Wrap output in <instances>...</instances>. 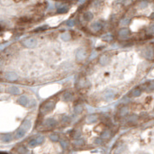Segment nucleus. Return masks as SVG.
Wrapping results in <instances>:
<instances>
[{"instance_id": "f257e3e1", "label": "nucleus", "mask_w": 154, "mask_h": 154, "mask_svg": "<svg viewBox=\"0 0 154 154\" xmlns=\"http://www.w3.org/2000/svg\"><path fill=\"white\" fill-rule=\"evenodd\" d=\"M54 107H55L54 102H53V101H49V102H45V103L43 104V107H42V109H41V112L43 113H49V112H51L54 109Z\"/></svg>"}, {"instance_id": "f03ea898", "label": "nucleus", "mask_w": 154, "mask_h": 154, "mask_svg": "<svg viewBox=\"0 0 154 154\" xmlns=\"http://www.w3.org/2000/svg\"><path fill=\"white\" fill-rule=\"evenodd\" d=\"M23 44L27 47H36V39L31 37V38H27V39L24 40L23 41Z\"/></svg>"}, {"instance_id": "7ed1b4c3", "label": "nucleus", "mask_w": 154, "mask_h": 154, "mask_svg": "<svg viewBox=\"0 0 154 154\" xmlns=\"http://www.w3.org/2000/svg\"><path fill=\"white\" fill-rule=\"evenodd\" d=\"M87 58V52L84 49H80L78 52L76 53V59L77 61H83L85 58Z\"/></svg>"}, {"instance_id": "20e7f679", "label": "nucleus", "mask_w": 154, "mask_h": 154, "mask_svg": "<svg viewBox=\"0 0 154 154\" xmlns=\"http://www.w3.org/2000/svg\"><path fill=\"white\" fill-rule=\"evenodd\" d=\"M129 36H130V32L127 28H122L119 32V36H120L121 39H127Z\"/></svg>"}, {"instance_id": "39448f33", "label": "nucleus", "mask_w": 154, "mask_h": 154, "mask_svg": "<svg viewBox=\"0 0 154 154\" xmlns=\"http://www.w3.org/2000/svg\"><path fill=\"white\" fill-rule=\"evenodd\" d=\"M5 78L8 80H10V81H13V80H17L18 76L15 74L14 72H12V71H10V72H7L5 74Z\"/></svg>"}, {"instance_id": "423d86ee", "label": "nucleus", "mask_w": 154, "mask_h": 154, "mask_svg": "<svg viewBox=\"0 0 154 154\" xmlns=\"http://www.w3.org/2000/svg\"><path fill=\"white\" fill-rule=\"evenodd\" d=\"M113 96H114V91L111 89H108L103 93V97L106 99H111L113 98Z\"/></svg>"}, {"instance_id": "0eeeda50", "label": "nucleus", "mask_w": 154, "mask_h": 154, "mask_svg": "<svg viewBox=\"0 0 154 154\" xmlns=\"http://www.w3.org/2000/svg\"><path fill=\"white\" fill-rule=\"evenodd\" d=\"M102 24L98 21H96V22H94L93 24H91V29H92L93 32H99V31L102 29Z\"/></svg>"}, {"instance_id": "6e6552de", "label": "nucleus", "mask_w": 154, "mask_h": 154, "mask_svg": "<svg viewBox=\"0 0 154 154\" xmlns=\"http://www.w3.org/2000/svg\"><path fill=\"white\" fill-rule=\"evenodd\" d=\"M45 124L46 126H47L48 128H54L55 125H56V121H55L54 119H47L45 121Z\"/></svg>"}, {"instance_id": "1a4fd4ad", "label": "nucleus", "mask_w": 154, "mask_h": 154, "mask_svg": "<svg viewBox=\"0 0 154 154\" xmlns=\"http://www.w3.org/2000/svg\"><path fill=\"white\" fill-rule=\"evenodd\" d=\"M99 62H100V64L102 65H107L109 62V58L107 55H102V56L100 57Z\"/></svg>"}, {"instance_id": "9d476101", "label": "nucleus", "mask_w": 154, "mask_h": 154, "mask_svg": "<svg viewBox=\"0 0 154 154\" xmlns=\"http://www.w3.org/2000/svg\"><path fill=\"white\" fill-rule=\"evenodd\" d=\"M18 102H19V103L21 104V105L24 106V107L28 105V99H27V98L25 96H21V98H19Z\"/></svg>"}, {"instance_id": "9b49d317", "label": "nucleus", "mask_w": 154, "mask_h": 154, "mask_svg": "<svg viewBox=\"0 0 154 154\" xmlns=\"http://www.w3.org/2000/svg\"><path fill=\"white\" fill-rule=\"evenodd\" d=\"M98 120V116L95 114H91L88 115L87 117V122L89 123V124H91V123H94Z\"/></svg>"}, {"instance_id": "f8f14e48", "label": "nucleus", "mask_w": 154, "mask_h": 154, "mask_svg": "<svg viewBox=\"0 0 154 154\" xmlns=\"http://www.w3.org/2000/svg\"><path fill=\"white\" fill-rule=\"evenodd\" d=\"M31 126H32V124H31L30 120H25L22 124V129H24L25 131H29L31 129Z\"/></svg>"}, {"instance_id": "ddd939ff", "label": "nucleus", "mask_w": 154, "mask_h": 154, "mask_svg": "<svg viewBox=\"0 0 154 154\" xmlns=\"http://www.w3.org/2000/svg\"><path fill=\"white\" fill-rule=\"evenodd\" d=\"M83 18L85 21H91V20L93 19V14L91 12H87L84 14Z\"/></svg>"}, {"instance_id": "4468645a", "label": "nucleus", "mask_w": 154, "mask_h": 154, "mask_svg": "<svg viewBox=\"0 0 154 154\" xmlns=\"http://www.w3.org/2000/svg\"><path fill=\"white\" fill-rule=\"evenodd\" d=\"M9 91H10V93H12V94H14V95H18L20 93V89L18 87H10Z\"/></svg>"}, {"instance_id": "2eb2a0df", "label": "nucleus", "mask_w": 154, "mask_h": 154, "mask_svg": "<svg viewBox=\"0 0 154 154\" xmlns=\"http://www.w3.org/2000/svg\"><path fill=\"white\" fill-rule=\"evenodd\" d=\"M70 38H71V36L69 32H65L61 35V39L63 40V41H69V40H70Z\"/></svg>"}, {"instance_id": "dca6fc26", "label": "nucleus", "mask_w": 154, "mask_h": 154, "mask_svg": "<svg viewBox=\"0 0 154 154\" xmlns=\"http://www.w3.org/2000/svg\"><path fill=\"white\" fill-rule=\"evenodd\" d=\"M69 10V8H68L67 6H62L60 7L59 9H58V10H57V12L58 13V14H65L67 11Z\"/></svg>"}, {"instance_id": "f3484780", "label": "nucleus", "mask_w": 154, "mask_h": 154, "mask_svg": "<svg viewBox=\"0 0 154 154\" xmlns=\"http://www.w3.org/2000/svg\"><path fill=\"white\" fill-rule=\"evenodd\" d=\"M128 114V108L127 107H123L122 109H120V115L122 117L125 116V115Z\"/></svg>"}, {"instance_id": "a211bd4d", "label": "nucleus", "mask_w": 154, "mask_h": 154, "mask_svg": "<svg viewBox=\"0 0 154 154\" xmlns=\"http://www.w3.org/2000/svg\"><path fill=\"white\" fill-rule=\"evenodd\" d=\"M25 131L24 129H19V131L16 133V137H17V138H21V137H23L24 135H25Z\"/></svg>"}, {"instance_id": "6ab92c4d", "label": "nucleus", "mask_w": 154, "mask_h": 154, "mask_svg": "<svg viewBox=\"0 0 154 154\" xmlns=\"http://www.w3.org/2000/svg\"><path fill=\"white\" fill-rule=\"evenodd\" d=\"M72 98H73L72 94H71L70 92H69V91H67V92H65V94H64V99H65V101H71Z\"/></svg>"}, {"instance_id": "aec40b11", "label": "nucleus", "mask_w": 154, "mask_h": 154, "mask_svg": "<svg viewBox=\"0 0 154 154\" xmlns=\"http://www.w3.org/2000/svg\"><path fill=\"white\" fill-rule=\"evenodd\" d=\"M2 140L5 142H9L12 140V136H11L10 135H3V137H2Z\"/></svg>"}, {"instance_id": "412c9836", "label": "nucleus", "mask_w": 154, "mask_h": 154, "mask_svg": "<svg viewBox=\"0 0 154 154\" xmlns=\"http://www.w3.org/2000/svg\"><path fill=\"white\" fill-rule=\"evenodd\" d=\"M80 135H81V133H80V131H76L74 132V134H73V137H74L75 139L80 138Z\"/></svg>"}, {"instance_id": "4be33fe9", "label": "nucleus", "mask_w": 154, "mask_h": 154, "mask_svg": "<svg viewBox=\"0 0 154 154\" xmlns=\"http://www.w3.org/2000/svg\"><path fill=\"white\" fill-rule=\"evenodd\" d=\"M49 136H50V139L53 142H58V136L57 135H55V134H51Z\"/></svg>"}, {"instance_id": "5701e85b", "label": "nucleus", "mask_w": 154, "mask_h": 154, "mask_svg": "<svg viewBox=\"0 0 154 154\" xmlns=\"http://www.w3.org/2000/svg\"><path fill=\"white\" fill-rule=\"evenodd\" d=\"M81 112H82V107L80 105H78L75 108V113H77V114H79V113H81Z\"/></svg>"}, {"instance_id": "b1692460", "label": "nucleus", "mask_w": 154, "mask_h": 154, "mask_svg": "<svg viewBox=\"0 0 154 154\" xmlns=\"http://www.w3.org/2000/svg\"><path fill=\"white\" fill-rule=\"evenodd\" d=\"M109 135H110L109 131H106L105 132H103V133L102 134V138H103V139H107V138H109Z\"/></svg>"}, {"instance_id": "393cba45", "label": "nucleus", "mask_w": 154, "mask_h": 154, "mask_svg": "<svg viewBox=\"0 0 154 154\" xmlns=\"http://www.w3.org/2000/svg\"><path fill=\"white\" fill-rule=\"evenodd\" d=\"M36 145H37V142H36V140H32L30 142H29V146H30L31 147H35Z\"/></svg>"}, {"instance_id": "a878e982", "label": "nucleus", "mask_w": 154, "mask_h": 154, "mask_svg": "<svg viewBox=\"0 0 154 154\" xmlns=\"http://www.w3.org/2000/svg\"><path fill=\"white\" fill-rule=\"evenodd\" d=\"M36 142H37V144H41V143H43L44 142V137L43 136H39L37 137V139H36Z\"/></svg>"}, {"instance_id": "bb28decb", "label": "nucleus", "mask_w": 154, "mask_h": 154, "mask_svg": "<svg viewBox=\"0 0 154 154\" xmlns=\"http://www.w3.org/2000/svg\"><path fill=\"white\" fill-rule=\"evenodd\" d=\"M112 36H110V35H107V36H103L102 37V40L103 41H111L112 40Z\"/></svg>"}, {"instance_id": "cd10ccee", "label": "nucleus", "mask_w": 154, "mask_h": 154, "mask_svg": "<svg viewBox=\"0 0 154 154\" xmlns=\"http://www.w3.org/2000/svg\"><path fill=\"white\" fill-rule=\"evenodd\" d=\"M66 25H67L68 26H70V27H72L73 25H75V22H74V21H67V22H66Z\"/></svg>"}, {"instance_id": "c85d7f7f", "label": "nucleus", "mask_w": 154, "mask_h": 154, "mask_svg": "<svg viewBox=\"0 0 154 154\" xmlns=\"http://www.w3.org/2000/svg\"><path fill=\"white\" fill-rule=\"evenodd\" d=\"M62 121H63L64 123H69V121H70V119H69L68 116H65L63 118V120H62Z\"/></svg>"}, {"instance_id": "c756f323", "label": "nucleus", "mask_w": 154, "mask_h": 154, "mask_svg": "<svg viewBox=\"0 0 154 154\" xmlns=\"http://www.w3.org/2000/svg\"><path fill=\"white\" fill-rule=\"evenodd\" d=\"M60 144H61V146H63V148H65V149L68 146V143H67V142H65V141H62V142H60Z\"/></svg>"}, {"instance_id": "7c9ffc66", "label": "nucleus", "mask_w": 154, "mask_h": 154, "mask_svg": "<svg viewBox=\"0 0 154 154\" xmlns=\"http://www.w3.org/2000/svg\"><path fill=\"white\" fill-rule=\"evenodd\" d=\"M95 142H96V143H101L102 142V140L101 139H95Z\"/></svg>"}, {"instance_id": "2f4dec72", "label": "nucleus", "mask_w": 154, "mask_h": 154, "mask_svg": "<svg viewBox=\"0 0 154 154\" xmlns=\"http://www.w3.org/2000/svg\"><path fill=\"white\" fill-rule=\"evenodd\" d=\"M78 143H77V144H79V145H80V144H82V143H83L84 142L83 141H79V142H77Z\"/></svg>"}]
</instances>
